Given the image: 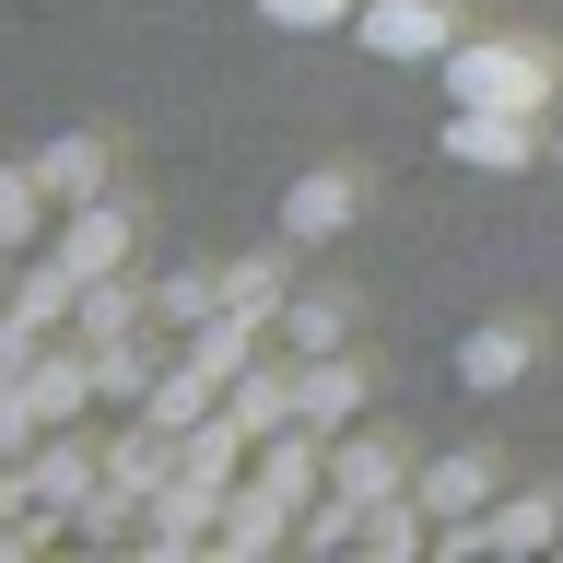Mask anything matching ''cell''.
<instances>
[{
  "mask_svg": "<svg viewBox=\"0 0 563 563\" xmlns=\"http://www.w3.org/2000/svg\"><path fill=\"white\" fill-rule=\"evenodd\" d=\"M446 106H517V118H540L552 106V47H528V35H457L446 47Z\"/></svg>",
  "mask_w": 563,
  "mask_h": 563,
  "instance_id": "obj_1",
  "label": "cell"
},
{
  "mask_svg": "<svg viewBox=\"0 0 563 563\" xmlns=\"http://www.w3.org/2000/svg\"><path fill=\"white\" fill-rule=\"evenodd\" d=\"M446 165H470V176H528L540 165V118H517V106H446Z\"/></svg>",
  "mask_w": 563,
  "mask_h": 563,
  "instance_id": "obj_2",
  "label": "cell"
},
{
  "mask_svg": "<svg viewBox=\"0 0 563 563\" xmlns=\"http://www.w3.org/2000/svg\"><path fill=\"white\" fill-rule=\"evenodd\" d=\"M352 35H364V59H446L457 47V0H364Z\"/></svg>",
  "mask_w": 563,
  "mask_h": 563,
  "instance_id": "obj_3",
  "label": "cell"
},
{
  "mask_svg": "<svg viewBox=\"0 0 563 563\" xmlns=\"http://www.w3.org/2000/svg\"><path fill=\"white\" fill-rule=\"evenodd\" d=\"M130 246H141V223H130L118 200H70V223H59L47 258H59L70 282H118V271H130Z\"/></svg>",
  "mask_w": 563,
  "mask_h": 563,
  "instance_id": "obj_4",
  "label": "cell"
},
{
  "mask_svg": "<svg viewBox=\"0 0 563 563\" xmlns=\"http://www.w3.org/2000/svg\"><path fill=\"white\" fill-rule=\"evenodd\" d=\"M352 211H364V176H352V165H306L294 188H282V235L329 246V235H352Z\"/></svg>",
  "mask_w": 563,
  "mask_h": 563,
  "instance_id": "obj_5",
  "label": "cell"
},
{
  "mask_svg": "<svg viewBox=\"0 0 563 563\" xmlns=\"http://www.w3.org/2000/svg\"><path fill=\"white\" fill-rule=\"evenodd\" d=\"M411 505H422L434 528L482 517V505H493V457H482V446H457V457H422V470H411Z\"/></svg>",
  "mask_w": 563,
  "mask_h": 563,
  "instance_id": "obj_6",
  "label": "cell"
},
{
  "mask_svg": "<svg viewBox=\"0 0 563 563\" xmlns=\"http://www.w3.org/2000/svg\"><path fill=\"white\" fill-rule=\"evenodd\" d=\"M528 364H540V329H528V317H482V329H470V341H457V387H517Z\"/></svg>",
  "mask_w": 563,
  "mask_h": 563,
  "instance_id": "obj_7",
  "label": "cell"
},
{
  "mask_svg": "<svg viewBox=\"0 0 563 563\" xmlns=\"http://www.w3.org/2000/svg\"><path fill=\"white\" fill-rule=\"evenodd\" d=\"M294 540V493H271L258 470H246L235 493H223V528H211V552H282Z\"/></svg>",
  "mask_w": 563,
  "mask_h": 563,
  "instance_id": "obj_8",
  "label": "cell"
},
{
  "mask_svg": "<svg viewBox=\"0 0 563 563\" xmlns=\"http://www.w3.org/2000/svg\"><path fill=\"white\" fill-rule=\"evenodd\" d=\"M399 482H411V470H399V446H387V434H364V422H341V434H329V493H352V505H387Z\"/></svg>",
  "mask_w": 563,
  "mask_h": 563,
  "instance_id": "obj_9",
  "label": "cell"
},
{
  "mask_svg": "<svg viewBox=\"0 0 563 563\" xmlns=\"http://www.w3.org/2000/svg\"><path fill=\"white\" fill-rule=\"evenodd\" d=\"M95 341H70V352H35V364H24V399H35V422H70V411H82V399H95Z\"/></svg>",
  "mask_w": 563,
  "mask_h": 563,
  "instance_id": "obj_10",
  "label": "cell"
},
{
  "mask_svg": "<svg viewBox=\"0 0 563 563\" xmlns=\"http://www.w3.org/2000/svg\"><path fill=\"white\" fill-rule=\"evenodd\" d=\"M352 411H364V376H352L341 352H306V364H294V422H317V434H341Z\"/></svg>",
  "mask_w": 563,
  "mask_h": 563,
  "instance_id": "obj_11",
  "label": "cell"
},
{
  "mask_svg": "<svg viewBox=\"0 0 563 563\" xmlns=\"http://www.w3.org/2000/svg\"><path fill=\"white\" fill-rule=\"evenodd\" d=\"M35 176H47V200H106V141L95 130H70V141H47V153H35Z\"/></svg>",
  "mask_w": 563,
  "mask_h": 563,
  "instance_id": "obj_12",
  "label": "cell"
},
{
  "mask_svg": "<svg viewBox=\"0 0 563 563\" xmlns=\"http://www.w3.org/2000/svg\"><path fill=\"white\" fill-rule=\"evenodd\" d=\"M200 411H223V376H200V364L176 352L165 376H153V399H141V422H165V434H188Z\"/></svg>",
  "mask_w": 563,
  "mask_h": 563,
  "instance_id": "obj_13",
  "label": "cell"
},
{
  "mask_svg": "<svg viewBox=\"0 0 563 563\" xmlns=\"http://www.w3.org/2000/svg\"><path fill=\"white\" fill-rule=\"evenodd\" d=\"M24 482H35V505H82V493H95V457L59 446V434H35V470H24Z\"/></svg>",
  "mask_w": 563,
  "mask_h": 563,
  "instance_id": "obj_14",
  "label": "cell"
},
{
  "mask_svg": "<svg viewBox=\"0 0 563 563\" xmlns=\"http://www.w3.org/2000/svg\"><path fill=\"white\" fill-rule=\"evenodd\" d=\"M35 223H47V176H35V165H0V258L35 246Z\"/></svg>",
  "mask_w": 563,
  "mask_h": 563,
  "instance_id": "obj_15",
  "label": "cell"
},
{
  "mask_svg": "<svg viewBox=\"0 0 563 563\" xmlns=\"http://www.w3.org/2000/svg\"><path fill=\"white\" fill-rule=\"evenodd\" d=\"M223 411H235L246 434H282V422H294V376H235V387H223Z\"/></svg>",
  "mask_w": 563,
  "mask_h": 563,
  "instance_id": "obj_16",
  "label": "cell"
},
{
  "mask_svg": "<svg viewBox=\"0 0 563 563\" xmlns=\"http://www.w3.org/2000/svg\"><path fill=\"white\" fill-rule=\"evenodd\" d=\"M130 329H141V294H118V282H82V341H95V352H118Z\"/></svg>",
  "mask_w": 563,
  "mask_h": 563,
  "instance_id": "obj_17",
  "label": "cell"
},
{
  "mask_svg": "<svg viewBox=\"0 0 563 563\" xmlns=\"http://www.w3.org/2000/svg\"><path fill=\"white\" fill-rule=\"evenodd\" d=\"M211 306H223V271H188V282H153V317H165V329H200Z\"/></svg>",
  "mask_w": 563,
  "mask_h": 563,
  "instance_id": "obj_18",
  "label": "cell"
},
{
  "mask_svg": "<svg viewBox=\"0 0 563 563\" xmlns=\"http://www.w3.org/2000/svg\"><path fill=\"white\" fill-rule=\"evenodd\" d=\"M364 0H258V24H282V35H329V24H352Z\"/></svg>",
  "mask_w": 563,
  "mask_h": 563,
  "instance_id": "obj_19",
  "label": "cell"
},
{
  "mask_svg": "<svg viewBox=\"0 0 563 563\" xmlns=\"http://www.w3.org/2000/svg\"><path fill=\"white\" fill-rule=\"evenodd\" d=\"M223 306H246V317H282V258H246V271H223Z\"/></svg>",
  "mask_w": 563,
  "mask_h": 563,
  "instance_id": "obj_20",
  "label": "cell"
},
{
  "mask_svg": "<svg viewBox=\"0 0 563 563\" xmlns=\"http://www.w3.org/2000/svg\"><path fill=\"white\" fill-rule=\"evenodd\" d=\"M35 434H47V422H35V399H24V376H12V387H0V457H12V446H35Z\"/></svg>",
  "mask_w": 563,
  "mask_h": 563,
  "instance_id": "obj_21",
  "label": "cell"
},
{
  "mask_svg": "<svg viewBox=\"0 0 563 563\" xmlns=\"http://www.w3.org/2000/svg\"><path fill=\"white\" fill-rule=\"evenodd\" d=\"M294 341H306V352H341V306H329V294H306V306H294Z\"/></svg>",
  "mask_w": 563,
  "mask_h": 563,
  "instance_id": "obj_22",
  "label": "cell"
},
{
  "mask_svg": "<svg viewBox=\"0 0 563 563\" xmlns=\"http://www.w3.org/2000/svg\"><path fill=\"white\" fill-rule=\"evenodd\" d=\"M552 153H563V141H552Z\"/></svg>",
  "mask_w": 563,
  "mask_h": 563,
  "instance_id": "obj_23",
  "label": "cell"
}]
</instances>
